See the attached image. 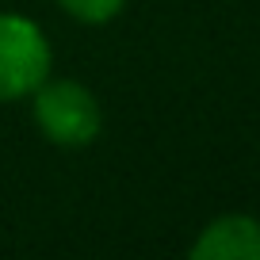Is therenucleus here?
I'll use <instances>...</instances> for the list:
<instances>
[{
	"mask_svg": "<svg viewBox=\"0 0 260 260\" xmlns=\"http://www.w3.org/2000/svg\"><path fill=\"white\" fill-rule=\"evenodd\" d=\"M57 4L69 19H77L84 27H104L126 8V0H57Z\"/></svg>",
	"mask_w": 260,
	"mask_h": 260,
	"instance_id": "4",
	"label": "nucleus"
},
{
	"mask_svg": "<svg viewBox=\"0 0 260 260\" xmlns=\"http://www.w3.org/2000/svg\"><path fill=\"white\" fill-rule=\"evenodd\" d=\"M191 260H260V218L252 214H218L195 234Z\"/></svg>",
	"mask_w": 260,
	"mask_h": 260,
	"instance_id": "3",
	"label": "nucleus"
},
{
	"mask_svg": "<svg viewBox=\"0 0 260 260\" xmlns=\"http://www.w3.org/2000/svg\"><path fill=\"white\" fill-rule=\"evenodd\" d=\"M31 115L39 134L50 146L61 149H81L92 146L104 130V107H100L96 92L84 88L81 81H42L31 92Z\"/></svg>",
	"mask_w": 260,
	"mask_h": 260,
	"instance_id": "1",
	"label": "nucleus"
},
{
	"mask_svg": "<svg viewBox=\"0 0 260 260\" xmlns=\"http://www.w3.org/2000/svg\"><path fill=\"white\" fill-rule=\"evenodd\" d=\"M54 69L50 39L35 19L0 12V104L27 100Z\"/></svg>",
	"mask_w": 260,
	"mask_h": 260,
	"instance_id": "2",
	"label": "nucleus"
}]
</instances>
